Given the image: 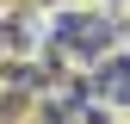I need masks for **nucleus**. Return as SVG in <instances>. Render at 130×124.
Returning <instances> with one entry per match:
<instances>
[{
    "label": "nucleus",
    "mask_w": 130,
    "mask_h": 124,
    "mask_svg": "<svg viewBox=\"0 0 130 124\" xmlns=\"http://www.w3.org/2000/svg\"><path fill=\"white\" fill-rule=\"evenodd\" d=\"M118 31L124 25L111 12H56V25H50V62L68 68V74H80V68H93L118 43Z\"/></svg>",
    "instance_id": "nucleus-1"
}]
</instances>
